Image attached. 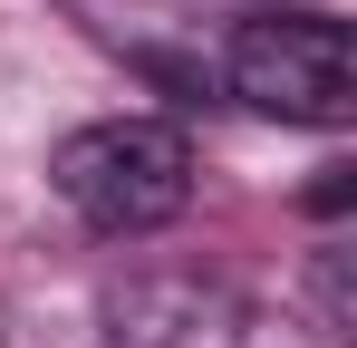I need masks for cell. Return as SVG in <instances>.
I'll return each mask as SVG.
<instances>
[{
  "mask_svg": "<svg viewBox=\"0 0 357 348\" xmlns=\"http://www.w3.org/2000/svg\"><path fill=\"white\" fill-rule=\"evenodd\" d=\"M59 194L68 213L107 242H135V232H165L193 203V145L165 116H97L59 145Z\"/></svg>",
  "mask_w": 357,
  "mask_h": 348,
  "instance_id": "1",
  "label": "cell"
},
{
  "mask_svg": "<svg viewBox=\"0 0 357 348\" xmlns=\"http://www.w3.org/2000/svg\"><path fill=\"white\" fill-rule=\"evenodd\" d=\"M222 78H232L241 107L280 116V126H348V107H357L348 20H328V10H271V20H241Z\"/></svg>",
  "mask_w": 357,
  "mask_h": 348,
  "instance_id": "2",
  "label": "cell"
}]
</instances>
